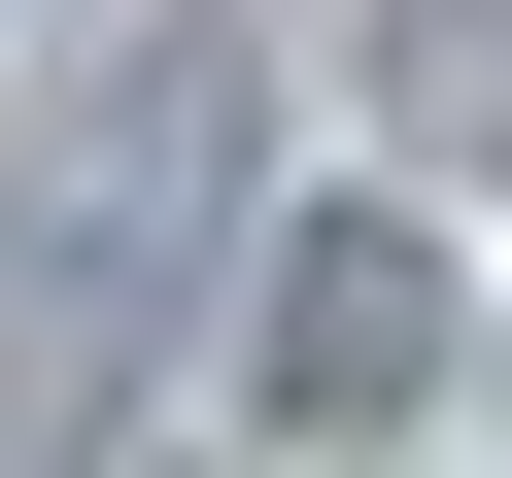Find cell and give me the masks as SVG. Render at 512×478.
Returning a JSON list of instances; mask_svg holds the SVG:
<instances>
[{"mask_svg":"<svg viewBox=\"0 0 512 478\" xmlns=\"http://www.w3.org/2000/svg\"><path fill=\"white\" fill-rule=\"evenodd\" d=\"M410 376H444V239H410V205H342L308 274H274V410H308V444H376Z\"/></svg>","mask_w":512,"mask_h":478,"instance_id":"cell-1","label":"cell"}]
</instances>
